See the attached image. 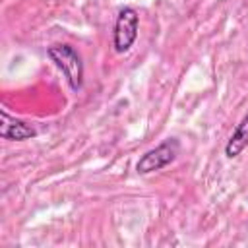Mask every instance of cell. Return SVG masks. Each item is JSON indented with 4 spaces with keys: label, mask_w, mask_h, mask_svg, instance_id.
Listing matches in <instances>:
<instances>
[{
    "label": "cell",
    "mask_w": 248,
    "mask_h": 248,
    "mask_svg": "<svg viewBox=\"0 0 248 248\" xmlns=\"http://www.w3.org/2000/svg\"><path fill=\"white\" fill-rule=\"evenodd\" d=\"M46 54L54 62V66L64 74L72 91H79L83 85V62L79 52L68 43H56L46 48Z\"/></svg>",
    "instance_id": "obj_1"
},
{
    "label": "cell",
    "mask_w": 248,
    "mask_h": 248,
    "mask_svg": "<svg viewBox=\"0 0 248 248\" xmlns=\"http://www.w3.org/2000/svg\"><path fill=\"white\" fill-rule=\"evenodd\" d=\"M138 31H140V16L134 8L126 6L118 12L116 21H114V29H112V46L114 52L124 54L128 52L136 39H138Z\"/></svg>",
    "instance_id": "obj_2"
},
{
    "label": "cell",
    "mask_w": 248,
    "mask_h": 248,
    "mask_svg": "<svg viewBox=\"0 0 248 248\" xmlns=\"http://www.w3.org/2000/svg\"><path fill=\"white\" fill-rule=\"evenodd\" d=\"M180 153V141L176 138H167L163 140L157 147L145 151L140 161L136 163V170L138 174H149L155 170L165 169L167 165H170Z\"/></svg>",
    "instance_id": "obj_3"
},
{
    "label": "cell",
    "mask_w": 248,
    "mask_h": 248,
    "mask_svg": "<svg viewBox=\"0 0 248 248\" xmlns=\"http://www.w3.org/2000/svg\"><path fill=\"white\" fill-rule=\"evenodd\" d=\"M37 136V130L16 116H10L6 110H0V138L2 140H10V141H23V140H31Z\"/></svg>",
    "instance_id": "obj_4"
},
{
    "label": "cell",
    "mask_w": 248,
    "mask_h": 248,
    "mask_svg": "<svg viewBox=\"0 0 248 248\" xmlns=\"http://www.w3.org/2000/svg\"><path fill=\"white\" fill-rule=\"evenodd\" d=\"M246 145H248V114L236 124L232 136L229 138V141L225 145V155L229 159H234L244 151Z\"/></svg>",
    "instance_id": "obj_5"
}]
</instances>
